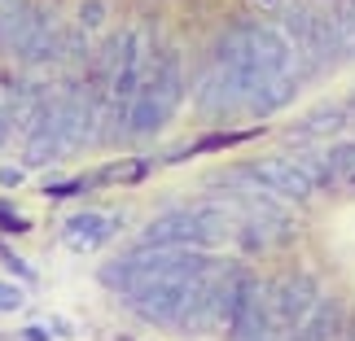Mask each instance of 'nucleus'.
Wrapping results in <instances>:
<instances>
[{
    "instance_id": "obj_1",
    "label": "nucleus",
    "mask_w": 355,
    "mask_h": 341,
    "mask_svg": "<svg viewBox=\"0 0 355 341\" xmlns=\"http://www.w3.org/2000/svg\"><path fill=\"white\" fill-rule=\"evenodd\" d=\"M180 97H184V66H180V57H175V53H167V57H158V62H154V75H149L145 92L132 101L128 131H132V136H149V131H158L162 122L175 114Z\"/></svg>"
},
{
    "instance_id": "obj_2",
    "label": "nucleus",
    "mask_w": 355,
    "mask_h": 341,
    "mask_svg": "<svg viewBox=\"0 0 355 341\" xmlns=\"http://www.w3.org/2000/svg\"><path fill=\"white\" fill-rule=\"evenodd\" d=\"M320 302H324L320 284H316V276H307V271H290V276H281L277 284H272V315H277L281 333L303 329Z\"/></svg>"
},
{
    "instance_id": "obj_3",
    "label": "nucleus",
    "mask_w": 355,
    "mask_h": 341,
    "mask_svg": "<svg viewBox=\"0 0 355 341\" xmlns=\"http://www.w3.org/2000/svg\"><path fill=\"white\" fill-rule=\"evenodd\" d=\"M250 171H254V180L268 188V197H277V201H311L320 193L316 184H311V175L298 167V158H259L250 162Z\"/></svg>"
},
{
    "instance_id": "obj_4",
    "label": "nucleus",
    "mask_w": 355,
    "mask_h": 341,
    "mask_svg": "<svg viewBox=\"0 0 355 341\" xmlns=\"http://www.w3.org/2000/svg\"><path fill=\"white\" fill-rule=\"evenodd\" d=\"M53 26V18L44 9H35V5H9L5 13H0V53L13 62H26V53L35 48V39L44 35Z\"/></svg>"
},
{
    "instance_id": "obj_5",
    "label": "nucleus",
    "mask_w": 355,
    "mask_h": 341,
    "mask_svg": "<svg viewBox=\"0 0 355 341\" xmlns=\"http://www.w3.org/2000/svg\"><path fill=\"white\" fill-rule=\"evenodd\" d=\"M145 245L158 250H202V232H198V214L193 210H167L145 228Z\"/></svg>"
},
{
    "instance_id": "obj_6",
    "label": "nucleus",
    "mask_w": 355,
    "mask_h": 341,
    "mask_svg": "<svg viewBox=\"0 0 355 341\" xmlns=\"http://www.w3.org/2000/svg\"><path fill=\"white\" fill-rule=\"evenodd\" d=\"M62 237H66L71 250H97V245H105L114 237V219H105L97 210H84V214H75V219H66Z\"/></svg>"
},
{
    "instance_id": "obj_7",
    "label": "nucleus",
    "mask_w": 355,
    "mask_h": 341,
    "mask_svg": "<svg viewBox=\"0 0 355 341\" xmlns=\"http://www.w3.org/2000/svg\"><path fill=\"white\" fill-rule=\"evenodd\" d=\"M298 79H303V75H285V79H268V84H259L250 92V101H245V114H254V118L277 114L281 105H290L298 97Z\"/></svg>"
},
{
    "instance_id": "obj_8",
    "label": "nucleus",
    "mask_w": 355,
    "mask_h": 341,
    "mask_svg": "<svg viewBox=\"0 0 355 341\" xmlns=\"http://www.w3.org/2000/svg\"><path fill=\"white\" fill-rule=\"evenodd\" d=\"M351 118V110L347 105H316L303 122H298V131H294V140H316V136H329V131H338L343 122Z\"/></svg>"
},
{
    "instance_id": "obj_9",
    "label": "nucleus",
    "mask_w": 355,
    "mask_h": 341,
    "mask_svg": "<svg viewBox=\"0 0 355 341\" xmlns=\"http://www.w3.org/2000/svg\"><path fill=\"white\" fill-rule=\"evenodd\" d=\"M324 171H329V188H355V140H338L324 154Z\"/></svg>"
},
{
    "instance_id": "obj_10",
    "label": "nucleus",
    "mask_w": 355,
    "mask_h": 341,
    "mask_svg": "<svg viewBox=\"0 0 355 341\" xmlns=\"http://www.w3.org/2000/svg\"><path fill=\"white\" fill-rule=\"evenodd\" d=\"M324 18H329V35H334L338 57H355V5L343 0V5H334V13H324Z\"/></svg>"
},
{
    "instance_id": "obj_11",
    "label": "nucleus",
    "mask_w": 355,
    "mask_h": 341,
    "mask_svg": "<svg viewBox=\"0 0 355 341\" xmlns=\"http://www.w3.org/2000/svg\"><path fill=\"white\" fill-rule=\"evenodd\" d=\"M105 22V0H84V5H79V31H97V26Z\"/></svg>"
},
{
    "instance_id": "obj_12",
    "label": "nucleus",
    "mask_w": 355,
    "mask_h": 341,
    "mask_svg": "<svg viewBox=\"0 0 355 341\" xmlns=\"http://www.w3.org/2000/svg\"><path fill=\"white\" fill-rule=\"evenodd\" d=\"M13 306H22V293L13 284H0V311H13Z\"/></svg>"
},
{
    "instance_id": "obj_13",
    "label": "nucleus",
    "mask_w": 355,
    "mask_h": 341,
    "mask_svg": "<svg viewBox=\"0 0 355 341\" xmlns=\"http://www.w3.org/2000/svg\"><path fill=\"white\" fill-rule=\"evenodd\" d=\"M22 341H49L44 329H22Z\"/></svg>"
},
{
    "instance_id": "obj_14",
    "label": "nucleus",
    "mask_w": 355,
    "mask_h": 341,
    "mask_svg": "<svg viewBox=\"0 0 355 341\" xmlns=\"http://www.w3.org/2000/svg\"><path fill=\"white\" fill-rule=\"evenodd\" d=\"M9 127H13V122H9L5 114H0V145H5V140H9Z\"/></svg>"
},
{
    "instance_id": "obj_15",
    "label": "nucleus",
    "mask_w": 355,
    "mask_h": 341,
    "mask_svg": "<svg viewBox=\"0 0 355 341\" xmlns=\"http://www.w3.org/2000/svg\"><path fill=\"white\" fill-rule=\"evenodd\" d=\"M347 341H355V337H347Z\"/></svg>"
},
{
    "instance_id": "obj_16",
    "label": "nucleus",
    "mask_w": 355,
    "mask_h": 341,
    "mask_svg": "<svg viewBox=\"0 0 355 341\" xmlns=\"http://www.w3.org/2000/svg\"><path fill=\"white\" fill-rule=\"evenodd\" d=\"M351 5H355V0H351Z\"/></svg>"
}]
</instances>
